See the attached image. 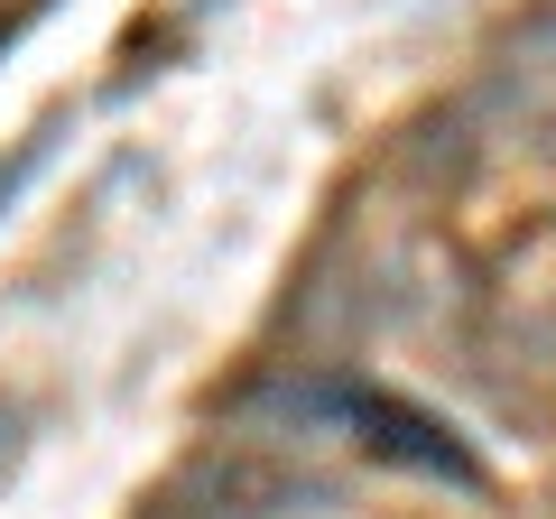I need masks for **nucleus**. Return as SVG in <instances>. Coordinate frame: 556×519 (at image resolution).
Masks as SVG:
<instances>
[{
	"mask_svg": "<svg viewBox=\"0 0 556 519\" xmlns=\"http://www.w3.org/2000/svg\"><path fill=\"white\" fill-rule=\"evenodd\" d=\"M298 418H325L362 445L371 464H399V473H427V482H455V492H492L482 455L437 418V408L399 400V390H371V380H316V390H288Z\"/></svg>",
	"mask_w": 556,
	"mask_h": 519,
	"instance_id": "1",
	"label": "nucleus"
},
{
	"mask_svg": "<svg viewBox=\"0 0 556 519\" xmlns=\"http://www.w3.org/2000/svg\"><path fill=\"white\" fill-rule=\"evenodd\" d=\"M47 149H56V130H38V140H20V149H10V167H0V214H10V204H20L28 186H38Z\"/></svg>",
	"mask_w": 556,
	"mask_h": 519,
	"instance_id": "2",
	"label": "nucleus"
},
{
	"mask_svg": "<svg viewBox=\"0 0 556 519\" xmlns=\"http://www.w3.org/2000/svg\"><path fill=\"white\" fill-rule=\"evenodd\" d=\"M10 436H20V418H10V408H0V455H10Z\"/></svg>",
	"mask_w": 556,
	"mask_h": 519,
	"instance_id": "3",
	"label": "nucleus"
}]
</instances>
